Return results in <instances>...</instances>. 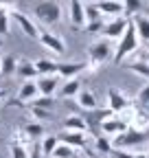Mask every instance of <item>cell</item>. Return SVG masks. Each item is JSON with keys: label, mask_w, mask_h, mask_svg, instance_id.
Wrapping results in <instances>:
<instances>
[{"label": "cell", "mask_w": 149, "mask_h": 158, "mask_svg": "<svg viewBox=\"0 0 149 158\" xmlns=\"http://www.w3.org/2000/svg\"><path fill=\"white\" fill-rule=\"evenodd\" d=\"M138 35H136V27H134V22L129 20V24H127V31L123 33V37L119 40V44H116V51H114V59L112 62L114 64H121L123 59L129 55V53H134L136 48H138Z\"/></svg>", "instance_id": "1"}, {"label": "cell", "mask_w": 149, "mask_h": 158, "mask_svg": "<svg viewBox=\"0 0 149 158\" xmlns=\"http://www.w3.org/2000/svg\"><path fill=\"white\" fill-rule=\"evenodd\" d=\"M112 147L114 149H129V147H140L145 145V141H149V130H134V127H127V132L110 138Z\"/></svg>", "instance_id": "2"}, {"label": "cell", "mask_w": 149, "mask_h": 158, "mask_svg": "<svg viewBox=\"0 0 149 158\" xmlns=\"http://www.w3.org/2000/svg\"><path fill=\"white\" fill-rule=\"evenodd\" d=\"M35 18L40 20L42 24H57L62 20V7L53 0H42V2L35 5Z\"/></svg>", "instance_id": "3"}, {"label": "cell", "mask_w": 149, "mask_h": 158, "mask_svg": "<svg viewBox=\"0 0 149 158\" xmlns=\"http://www.w3.org/2000/svg\"><path fill=\"white\" fill-rule=\"evenodd\" d=\"M88 55H90V62H97V64H105L110 59H114V53H112V44L110 40H99L92 46H88Z\"/></svg>", "instance_id": "4"}, {"label": "cell", "mask_w": 149, "mask_h": 158, "mask_svg": "<svg viewBox=\"0 0 149 158\" xmlns=\"http://www.w3.org/2000/svg\"><path fill=\"white\" fill-rule=\"evenodd\" d=\"M134 103L129 101V97L125 94V92H121L119 88H110L107 90V108L114 112V114H121V112H125V110H129Z\"/></svg>", "instance_id": "5"}, {"label": "cell", "mask_w": 149, "mask_h": 158, "mask_svg": "<svg viewBox=\"0 0 149 158\" xmlns=\"http://www.w3.org/2000/svg\"><path fill=\"white\" fill-rule=\"evenodd\" d=\"M11 20L22 29V33L24 35H29L31 40H37L40 37V29L35 27V22L26 15V13H22V11H18V9H11Z\"/></svg>", "instance_id": "6"}, {"label": "cell", "mask_w": 149, "mask_h": 158, "mask_svg": "<svg viewBox=\"0 0 149 158\" xmlns=\"http://www.w3.org/2000/svg\"><path fill=\"white\" fill-rule=\"evenodd\" d=\"M40 44L44 46V48H48V51H53L55 55H64L66 53V44H64V37H59V35H55V33H50V31H40Z\"/></svg>", "instance_id": "7"}, {"label": "cell", "mask_w": 149, "mask_h": 158, "mask_svg": "<svg viewBox=\"0 0 149 158\" xmlns=\"http://www.w3.org/2000/svg\"><path fill=\"white\" fill-rule=\"evenodd\" d=\"M127 24H129V20L125 18V15H121V18H114V20H110V22L105 24V29H103V37L105 40H121L123 37V33L127 31Z\"/></svg>", "instance_id": "8"}, {"label": "cell", "mask_w": 149, "mask_h": 158, "mask_svg": "<svg viewBox=\"0 0 149 158\" xmlns=\"http://www.w3.org/2000/svg\"><path fill=\"white\" fill-rule=\"evenodd\" d=\"M83 70H88V64L86 62H59L57 64V75L62 77V79H74L79 73H83Z\"/></svg>", "instance_id": "9"}, {"label": "cell", "mask_w": 149, "mask_h": 158, "mask_svg": "<svg viewBox=\"0 0 149 158\" xmlns=\"http://www.w3.org/2000/svg\"><path fill=\"white\" fill-rule=\"evenodd\" d=\"M95 5H97V9L101 11V15H110L112 20H114V18H121V15L125 13L121 0H95Z\"/></svg>", "instance_id": "10"}, {"label": "cell", "mask_w": 149, "mask_h": 158, "mask_svg": "<svg viewBox=\"0 0 149 158\" xmlns=\"http://www.w3.org/2000/svg\"><path fill=\"white\" fill-rule=\"evenodd\" d=\"M70 22H72V29H86V5L81 0H70Z\"/></svg>", "instance_id": "11"}, {"label": "cell", "mask_w": 149, "mask_h": 158, "mask_svg": "<svg viewBox=\"0 0 149 158\" xmlns=\"http://www.w3.org/2000/svg\"><path fill=\"white\" fill-rule=\"evenodd\" d=\"M127 123L123 121L121 116H112V118H107V121L101 125V134H105L107 138H114V136H119V134H123V132H127Z\"/></svg>", "instance_id": "12"}, {"label": "cell", "mask_w": 149, "mask_h": 158, "mask_svg": "<svg viewBox=\"0 0 149 158\" xmlns=\"http://www.w3.org/2000/svg\"><path fill=\"white\" fill-rule=\"evenodd\" d=\"M59 143H66L70 145L72 149H86L90 145L88 141V134H81V132H64L59 136Z\"/></svg>", "instance_id": "13"}, {"label": "cell", "mask_w": 149, "mask_h": 158, "mask_svg": "<svg viewBox=\"0 0 149 158\" xmlns=\"http://www.w3.org/2000/svg\"><path fill=\"white\" fill-rule=\"evenodd\" d=\"M37 97V86H35V81H24L22 86H20V90H18V99L15 101H11V106H24V103H29L31 99H35Z\"/></svg>", "instance_id": "14"}, {"label": "cell", "mask_w": 149, "mask_h": 158, "mask_svg": "<svg viewBox=\"0 0 149 158\" xmlns=\"http://www.w3.org/2000/svg\"><path fill=\"white\" fill-rule=\"evenodd\" d=\"M57 75H48V77H40L35 81V86H37V92H40L42 97H53V92L57 90Z\"/></svg>", "instance_id": "15"}, {"label": "cell", "mask_w": 149, "mask_h": 158, "mask_svg": "<svg viewBox=\"0 0 149 158\" xmlns=\"http://www.w3.org/2000/svg\"><path fill=\"white\" fill-rule=\"evenodd\" d=\"M64 127L66 132H81V134H88V123L81 114H70L64 118Z\"/></svg>", "instance_id": "16"}, {"label": "cell", "mask_w": 149, "mask_h": 158, "mask_svg": "<svg viewBox=\"0 0 149 158\" xmlns=\"http://www.w3.org/2000/svg\"><path fill=\"white\" fill-rule=\"evenodd\" d=\"M129 127H134V130H149V110H145V108H134Z\"/></svg>", "instance_id": "17"}, {"label": "cell", "mask_w": 149, "mask_h": 158, "mask_svg": "<svg viewBox=\"0 0 149 158\" xmlns=\"http://www.w3.org/2000/svg\"><path fill=\"white\" fill-rule=\"evenodd\" d=\"M77 106H79L83 112L97 110V97H95V92L88 90V88H81V92L77 94Z\"/></svg>", "instance_id": "18"}, {"label": "cell", "mask_w": 149, "mask_h": 158, "mask_svg": "<svg viewBox=\"0 0 149 158\" xmlns=\"http://www.w3.org/2000/svg\"><path fill=\"white\" fill-rule=\"evenodd\" d=\"M81 88H83L81 79H79V77H74V79H68V81H66V84L62 86L59 94H62L64 99H70V97H77V94L81 92Z\"/></svg>", "instance_id": "19"}, {"label": "cell", "mask_w": 149, "mask_h": 158, "mask_svg": "<svg viewBox=\"0 0 149 158\" xmlns=\"http://www.w3.org/2000/svg\"><path fill=\"white\" fill-rule=\"evenodd\" d=\"M134 27H136V35H138V40H143V42H149V18H145V15H134Z\"/></svg>", "instance_id": "20"}, {"label": "cell", "mask_w": 149, "mask_h": 158, "mask_svg": "<svg viewBox=\"0 0 149 158\" xmlns=\"http://www.w3.org/2000/svg\"><path fill=\"white\" fill-rule=\"evenodd\" d=\"M18 75H20L22 79H33L37 77V70H35V62H31V59H18Z\"/></svg>", "instance_id": "21"}, {"label": "cell", "mask_w": 149, "mask_h": 158, "mask_svg": "<svg viewBox=\"0 0 149 158\" xmlns=\"http://www.w3.org/2000/svg\"><path fill=\"white\" fill-rule=\"evenodd\" d=\"M35 70L40 77H48L57 73V62H50V59H37L35 62Z\"/></svg>", "instance_id": "22"}, {"label": "cell", "mask_w": 149, "mask_h": 158, "mask_svg": "<svg viewBox=\"0 0 149 158\" xmlns=\"http://www.w3.org/2000/svg\"><path fill=\"white\" fill-rule=\"evenodd\" d=\"M15 70H18V59L13 55H5L2 62H0V75L11 77V75H15Z\"/></svg>", "instance_id": "23"}, {"label": "cell", "mask_w": 149, "mask_h": 158, "mask_svg": "<svg viewBox=\"0 0 149 158\" xmlns=\"http://www.w3.org/2000/svg\"><path fill=\"white\" fill-rule=\"evenodd\" d=\"M127 70H132V73L149 79V59H136V62H129L127 64Z\"/></svg>", "instance_id": "24"}, {"label": "cell", "mask_w": 149, "mask_h": 158, "mask_svg": "<svg viewBox=\"0 0 149 158\" xmlns=\"http://www.w3.org/2000/svg\"><path fill=\"white\" fill-rule=\"evenodd\" d=\"M123 9H125L123 15L129 20V18H134V15L140 13V9H143V0H123Z\"/></svg>", "instance_id": "25"}, {"label": "cell", "mask_w": 149, "mask_h": 158, "mask_svg": "<svg viewBox=\"0 0 149 158\" xmlns=\"http://www.w3.org/2000/svg\"><path fill=\"white\" fill-rule=\"evenodd\" d=\"M95 149L99 152V154H112V149H114V147H112V141H110V138L105 136V134H99L97 138H95Z\"/></svg>", "instance_id": "26"}, {"label": "cell", "mask_w": 149, "mask_h": 158, "mask_svg": "<svg viewBox=\"0 0 149 158\" xmlns=\"http://www.w3.org/2000/svg\"><path fill=\"white\" fill-rule=\"evenodd\" d=\"M55 99L53 97H35L29 101V108H42V110H53Z\"/></svg>", "instance_id": "27"}, {"label": "cell", "mask_w": 149, "mask_h": 158, "mask_svg": "<svg viewBox=\"0 0 149 158\" xmlns=\"http://www.w3.org/2000/svg\"><path fill=\"white\" fill-rule=\"evenodd\" d=\"M59 145V138L57 136H44V141H42V154L44 156H53V152H55V147Z\"/></svg>", "instance_id": "28"}, {"label": "cell", "mask_w": 149, "mask_h": 158, "mask_svg": "<svg viewBox=\"0 0 149 158\" xmlns=\"http://www.w3.org/2000/svg\"><path fill=\"white\" fill-rule=\"evenodd\" d=\"M9 24H11V11L7 7H0V35L9 33Z\"/></svg>", "instance_id": "29"}, {"label": "cell", "mask_w": 149, "mask_h": 158, "mask_svg": "<svg viewBox=\"0 0 149 158\" xmlns=\"http://www.w3.org/2000/svg\"><path fill=\"white\" fill-rule=\"evenodd\" d=\"M31 141H33V138H31L24 130H15V132H13V136H11V143L22 145V147H29V145H31Z\"/></svg>", "instance_id": "30"}, {"label": "cell", "mask_w": 149, "mask_h": 158, "mask_svg": "<svg viewBox=\"0 0 149 158\" xmlns=\"http://www.w3.org/2000/svg\"><path fill=\"white\" fill-rule=\"evenodd\" d=\"M72 154H77V149H72L66 143H59L57 147H55V152H53V158H70Z\"/></svg>", "instance_id": "31"}, {"label": "cell", "mask_w": 149, "mask_h": 158, "mask_svg": "<svg viewBox=\"0 0 149 158\" xmlns=\"http://www.w3.org/2000/svg\"><path fill=\"white\" fill-rule=\"evenodd\" d=\"M136 106H138V108L149 110V84H147V86H143V88L138 90V94H136Z\"/></svg>", "instance_id": "32"}, {"label": "cell", "mask_w": 149, "mask_h": 158, "mask_svg": "<svg viewBox=\"0 0 149 158\" xmlns=\"http://www.w3.org/2000/svg\"><path fill=\"white\" fill-rule=\"evenodd\" d=\"M22 130H24L31 138H40V136H42V132H44V125H42V123H37V121H33V123H26Z\"/></svg>", "instance_id": "33"}, {"label": "cell", "mask_w": 149, "mask_h": 158, "mask_svg": "<svg viewBox=\"0 0 149 158\" xmlns=\"http://www.w3.org/2000/svg\"><path fill=\"white\" fill-rule=\"evenodd\" d=\"M31 110V116L35 118L37 123L42 121H48V118H53V110H42V108H29Z\"/></svg>", "instance_id": "34"}, {"label": "cell", "mask_w": 149, "mask_h": 158, "mask_svg": "<svg viewBox=\"0 0 149 158\" xmlns=\"http://www.w3.org/2000/svg\"><path fill=\"white\" fill-rule=\"evenodd\" d=\"M99 18H103V15H101V11L97 9L95 2L86 5V24H88V22H95V20H99Z\"/></svg>", "instance_id": "35"}, {"label": "cell", "mask_w": 149, "mask_h": 158, "mask_svg": "<svg viewBox=\"0 0 149 158\" xmlns=\"http://www.w3.org/2000/svg\"><path fill=\"white\" fill-rule=\"evenodd\" d=\"M105 24H107L105 20L99 18V20H95V22H88V24H86V31H88V33H103Z\"/></svg>", "instance_id": "36"}, {"label": "cell", "mask_w": 149, "mask_h": 158, "mask_svg": "<svg viewBox=\"0 0 149 158\" xmlns=\"http://www.w3.org/2000/svg\"><path fill=\"white\" fill-rule=\"evenodd\" d=\"M11 158H29V149L22 147V145L11 143Z\"/></svg>", "instance_id": "37"}, {"label": "cell", "mask_w": 149, "mask_h": 158, "mask_svg": "<svg viewBox=\"0 0 149 158\" xmlns=\"http://www.w3.org/2000/svg\"><path fill=\"white\" fill-rule=\"evenodd\" d=\"M110 156H114V158H136L132 152H125V149H112Z\"/></svg>", "instance_id": "38"}, {"label": "cell", "mask_w": 149, "mask_h": 158, "mask_svg": "<svg viewBox=\"0 0 149 158\" xmlns=\"http://www.w3.org/2000/svg\"><path fill=\"white\" fill-rule=\"evenodd\" d=\"M29 158H44V154H42V147H40V145H35V147L29 152Z\"/></svg>", "instance_id": "39"}, {"label": "cell", "mask_w": 149, "mask_h": 158, "mask_svg": "<svg viewBox=\"0 0 149 158\" xmlns=\"http://www.w3.org/2000/svg\"><path fill=\"white\" fill-rule=\"evenodd\" d=\"M15 0H0V7H7V5H13Z\"/></svg>", "instance_id": "40"}, {"label": "cell", "mask_w": 149, "mask_h": 158, "mask_svg": "<svg viewBox=\"0 0 149 158\" xmlns=\"http://www.w3.org/2000/svg\"><path fill=\"white\" fill-rule=\"evenodd\" d=\"M134 156H136V158H149V156H147V154H143V152H136Z\"/></svg>", "instance_id": "41"}, {"label": "cell", "mask_w": 149, "mask_h": 158, "mask_svg": "<svg viewBox=\"0 0 149 158\" xmlns=\"http://www.w3.org/2000/svg\"><path fill=\"white\" fill-rule=\"evenodd\" d=\"M5 97H7V92H5V90H0V101H2Z\"/></svg>", "instance_id": "42"}, {"label": "cell", "mask_w": 149, "mask_h": 158, "mask_svg": "<svg viewBox=\"0 0 149 158\" xmlns=\"http://www.w3.org/2000/svg\"><path fill=\"white\" fill-rule=\"evenodd\" d=\"M70 158H79V154H72V156H70Z\"/></svg>", "instance_id": "43"}, {"label": "cell", "mask_w": 149, "mask_h": 158, "mask_svg": "<svg viewBox=\"0 0 149 158\" xmlns=\"http://www.w3.org/2000/svg\"><path fill=\"white\" fill-rule=\"evenodd\" d=\"M0 62H2V57H0Z\"/></svg>", "instance_id": "44"}, {"label": "cell", "mask_w": 149, "mask_h": 158, "mask_svg": "<svg viewBox=\"0 0 149 158\" xmlns=\"http://www.w3.org/2000/svg\"><path fill=\"white\" fill-rule=\"evenodd\" d=\"M147 156H149V152H147Z\"/></svg>", "instance_id": "45"}]
</instances>
